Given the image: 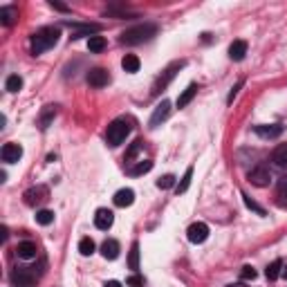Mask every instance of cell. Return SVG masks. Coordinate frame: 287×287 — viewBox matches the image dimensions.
Returning a JSON list of instances; mask_svg holds the SVG:
<instances>
[{
  "mask_svg": "<svg viewBox=\"0 0 287 287\" xmlns=\"http://www.w3.org/2000/svg\"><path fill=\"white\" fill-rule=\"evenodd\" d=\"M88 50L95 52V54L103 52V50H106V38H103V36H99V34L90 36V38H88Z\"/></svg>",
  "mask_w": 287,
  "mask_h": 287,
  "instance_id": "cell-25",
  "label": "cell"
},
{
  "mask_svg": "<svg viewBox=\"0 0 287 287\" xmlns=\"http://www.w3.org/2000/svg\"><path fill=\"white\" fill-rule=\"evenodd\" d=\"M265 274H267L269 280H276L280 274H283V260H274L271 265H267V271H265Z\"/></svg>",
  "mask_w": 287,
  "mask_h": 287,
  "instance_id": "cell-28",
  "label": "cell"
},
{
  "mask_svg": "<svg viewBox=\"0 0 287 287\" xmlns=\"http://www.w3.org/2000/svg\"><path fill=\"white\" fill-rule=\"evenodd\" d=\"M254 133L258 135V137L274 139V137H278V135L283 133V126H278V124H263V126H256Z\"/></svg>",
  "mask_w": 287,
  "mask_h": 287,
  "instance_id": "cell-13",
  "label": "cell"
},
{
  "mask_svg": "<svg viewBox=\"0 0 287 287\" xmlns=\"http://www.w3.org/2000/svg\"><path fill=\"white\" fill-rule=\"evenodd\" d=\"M175 184V175H164L161 180H157V186L159 189H171Z\"/></svg>",
  "mask_w": 287,
  "mask_h": 287,
  "instance_id": "cell-36",
  "label": "cell"
},
{
  "mask_svg": "<svg viewBox=\"0 0 287 287\" xmlns=\"http://www.w3.org/2000/svg\"><path fill=\"white\" fill-rule=\"evenodd\" d=\"M155 34H157V25L144 23V25H137V27L126 29V32L121 34V38H119V43H124V45H139V43H144V40H150Z\"/></svg>",
  "mask_w": 287,
  "mask_h": 287,
  "instance_id": "cell-2",
  "label": "cell"
},
{
  "mask_svg": "<svg viewBox=\"0 0 287 287\" xmlns=\"http://www.w3.org/2000/svg\"><path fill=\"white\" fill-rule=\"evenodd\" d=\"M23 197H25V204H27V207H38V204H43V202H48L50 189H48V186H43V184L32 186V189L25 191Z\"/></svg>",
  "mask_w": 287,
  "mask_h": 287,
  "instance_id": "cell-5",
  "label": "cell"
},
{
  "mask_svg": "<svg viewBox=\"0 0 287 287\" xmlns=\"http://www.w3.org/2000/svg\"><path fill=\"white\" fill-rule=\"evenodd\" d=\"M36 222L43 224V227H48V224L54 222V211H48V209H40V211H36Z\"/></svg>",
  "mask_w": 287,
  "mask_h": 287,
  "instance_id": "cell-30",
  "label": "cell"
},
{
  "mask_svg": "<svg viewBox=\"0 0 287 287\" xmlns=\"http://www.w3.org/2000/svg\"><path fill=\"white\" fill-rule=\"evenodd\" d=\"M142 139H135L133 144H130V148L126 150V157H124V161H126V164H135V157H137L139 155V150H142Z\"/></svg>",
  "mask_w": 287,
  "mask_h": 287,
  "instance_id": "cell-26",
  "label": "cell"
},
{
  "mask_svg": "<svg viewBox=\"0 0 287 287\" xmlns=\"http://www.w3.org/2000/svg\"><path fill=\"white\" fill-rule=\"evenodd\" d=\"M191 180H193V166H189V169H186V173L182 175V180L177 182V186H175V193H177V195H182V193L189 191Z\"/></svg>",
  "mask_w": 287,
  "mask_h": 287,
  "instance_id": "cell-24",
  "label": "cell"
},
{
  "mask_svg": "<svg viewBox=\"0 0 287 287\" xmlns=\"http://www.w3.org/2000/svg\"><path fill=\"white\" fill-rule=\"evenodd\" d=\"M79 252H81V256H92L95 254V240L92 238H81L79 240Z\"/></svg>",
  "mask_w": 287,
  "mask_h": 287,
  "instance_id": "cell-31",
  "label": "cell"
},
{
  "mask_svg": "<svg viewBox=\"0 0 287 287\" xmlns=\"http://www.w3.org/2000/svg\"><path fill=\"white\" fill-rule=\"evenodd\" d=\"M50 7L59 9V12H67V5H61V3H54V0H50Z\"/></svg>",
  "mask_w": 287,
  "mask_h": 287,
  "instance_id": "cell-39",
  "label": "cell"
},
{
  "mask_svg": "<svg viewBox=\"0 0 287 287\" xmlns=\"http://www.w3.org/2000/svg\"><path fill=\"white\" fill-rule=\"evenodd\" d=\"M128 133H130V124L126 121V119H114V121L108 126V133H106V142L108 146H119L124 142V139L128 137Z\"/></svg>",
  "mask_w": 287,
  "mask_h": 287,
  "instance_id": "cell-3",
  "label": "cell"
},
{
  "mask_svg": "<svg viewBox=\"0 0 287 287\" xmlns=\"http://www.w3.org/2000/svg\"><path fill=\"white\" fill-rule=\"evenodd\" d=\"M195 92H197V86H195V83H191V86L186 88L180 97H177V108H186V106H189V103L193 101V97H195Z\"/></svg>",
  "mask_w": 287,
  "mask_h": 287,
  "instance_id": "cell-22",
  "label": "cell"
},
{
  "mask_svg": "<svg viewBox=\"0 0 287 287\" xmlns=\"http://www.w3.org/2000/svg\"><path fill=\"white\" fill-rule=\"evenodd\" d=\"M186 236H189L193 244H202L209 238V227L204 222H193L189 227V231H186Z\"/></svg>",
  "mask_w": 287,
  "mask_h": 287,
  "instance_id": "cell-8",
  "label": "cell"
},
{
  "mask_svg": "<svg viewBox=\"0 0 287 287\" xmlns=\"http://www.w3.org/2000/svg\"><path fill=\"white\" fill-rule=\"evenodd\" d=\"M242 83H244V81H238V83H236V86H233V88H231V92H229V97H227V103H233V99H236V95H238V90H240V88H242Z\"/></svg>",
  "mask_w": 287,
  "mask_h": 287,
  "instance_id": "cell-38",
  "label": "cell"
},
{
  "mask_svg": "<svg viewBox=\"0 0 287 287\" xmlns=\"http://www.w3.org/2000/svg\"><path fill=\"white\" fill-rule=\"evenodd\" d=\"M0 157H3V161H7V164H16V161L23 157V146L20 144H5L3 150H0Z\"/></svg>",
  "mask_w": 287,
  "mask_h": 287,
  "instance_id": "cell-7",
  "label": "cell"
},
{
  "mask_svg": "<svg viewBox=\"0 0 287 287\" xmlns=\"http://www.w3.org/2000/svg\"><path fill=\"white\" fill-rule=\"evenodd\" d=\"M12 283L16 287H34L36 285V276H34V271H29V269H14Z\"/></svg>",
  "mask_w": 287,
  "mask_h": 287,
  "instance_id": "cell-9",
  "label": "cell"
},
{
  "mask_svg": "<svg viewBox=\"0 0 287 287\" xmlns=\"http://www.w3.org/2000/svg\"><path fill=\"white\" fill-rule=\"evenodd\" d=\"M18 18V9L16 7H0V23L3 25H14Z\"/></svg>",
  "mask_w": 287,
  "mask_h": 287,
  "instance_id": "cell-20",
  "label": "cell"
},
{
  "mask_svg": "<svg viewBox=\"0 0 287 287\" xmlns=\"http://www.w3.org/2000/svg\"><path fill=\"white\" fill-rule=\"evenodd\" d=\"M36 242H32V240H23V242H18V247H16V254H18V258H25V260H29V258H36Z\"/></svg>",
  "mask_w": 287,
  "mask_h": 287,
  "instance_id": "cell-16",
  "label": "cell"
},
{
  "mask_svg": "<svg viewBox=\"0 0 287 287\" xmlns=\"http://www.w3.org/2000/svg\"><path fill=\"white\" fill-rule=\"evenodd\" d=\"M108 81H110V74H108L103 67H92V70L88 72V83H90L92 88H103V86H108Z\"/></svg>",
  "mask_w": 287,
  "mask_h": 287,
  "instance_id": "cell-12",
  "label": "cell"
},
{
  "mask_svg": "<svg viewBox=\"0 0 287 287\" xmlns=\"http://www.w3.org/2000/svg\"><path fill=\"white\" fill-rule=\"evenodd\" d=\"M276 197H278L280 202H287V175L285 177H280L278 180V184H276Z\"/></svg>",
  "mask_w": 287,
  "mask_h": 287,
  "instance_id": "cell-33",
  "label": "cell"
},
{
  "mask_svg": "<svg viewBox=\"0 0 287 287\" xmlns=\"http://www.w3.org/2000/svg\"><path fill=\"white\" fill-rule=\"evenodd\" d=\"M112 222H114V213L110 209H97V213H95V227L97 229L108 231V229L112 227Z\"/></svg>",
  "mask_w": 287,
  "mask_h": 287,
  "instance_id": "cell-11",
  "label": "cell"
},
{
  "mask_svg": "<svg viewBox=\"0 0 287 287\" xmlns=\"http://www.w3.org/2000/svg\"><path fill=\"white\" fill-rule=\"evenodd\" d=\"M249 182H252L254 186H269V182H271V173H269V169L267 166H256V169L249 171Z\"/></svg>",
  "mask_w": 287,
  "mask_h": 287,
  "instance_id": "cell-6",
  "label": "cell"
},
{
  "mask_svg": "<svg viewBox=\"0 0 287 287\" xmlns=\"http://www.w3.org/2000/svg\"><path fill=\"white\" fill-rule=\"evenodd\" d=\"M54 117H56V106H45L43 112H40V119H38V128L40 130H48Z\"/></svg>",
  "mask_w": 287,
  "mask_h": 287,
  "instance_id": "cell-19",
  "label": "cell"
},
{
  "mask_svg": "<svg viewBox=\"0 0 287 287\" xmlns=\"http://www.w3.org/2000/svg\"><path fill=\"white\" fill-rule=\"evenodd\" d=\"M70 27L74 29L72 32V38H81V36H95L99 32V25H79V23H70Z\"/></svg>",
  "mask_w": 287,
  "mask_h": 287,
  "instance_id": "cell-15",
  "label": "cell"
},
{
  "mask_svg": "<svg viewBox=\"0 0 287 287\" xmlns=\"http://www.w3.org/2000/svg\"><path fill=\"white\" fill-rule=\"evenodd\" d=\"M242 200H244V207H247V209H252V211H256V213H258V216H267V211H265V209L260 207L258 202H254L252 197L247 195V193H242Z\"/></svg>",
  "mask_w": 287,
  "mask_h": 287,
  "instance_id": "cell-34",
  "label": "cell"
},
{
  "mask_svg": "<svg viewBox=\"0 0 287 287\" xmlns=\"http://www.w3.org/2000/svg\"><path fill=\"white\" fill-rule=\"evenodd\" d=\"M180 67H184V61H175V63H171L164 72H161V76L155 81V86H153V95H159L161 90H166V86H169V83L175 79V74H177V70H180Z\"/></svg>",
  "mask_w": 287,
  "mask_h": 287,
  "instance_id": "cell-4",
  "label": "cell"
},
{
  "mask_svg": "<svg viewBox=\"0 0 287 287\" xmlns=\"http://www.w3.org/2000/svg\"><path fill=\"white\" fill-rule=\"evenodd\" d=\"M103 287H121V283H119V280H108Z\"/></svg>",
  "mask_w": 287,
  "mask_h": 287,
  "instance_id": "cell-40",
  "label": "cell"
},
{
  "mask_svg": "<svg viewBox=\"0 0 287 287\" xmlns=\"http://www.w3.org/2000/svg\"><path fill=\"white\" fill-rule=\"evenodd\" d=\"M126 285H128V287H144V278H142L139 274H133V276H128Z\"/></svg>",
  "mask_w": 287,
  "mask_h": 287,
  "instance_id": "cell-37",
  "label": "cell"
},
{
  "mask_svg": "<svg viewBox=\"0 0 287 287\" xmlns=\"http://www.w3.org/2000/svg\"><path fill=\"white\" fill-rule=\"evenodd\" d=\"M283 276H285V278H287V267H283Z\"/></svg>",
  "mask_w": 287,
  "mask_h": 287,
  "instance_id": "cell-42",
  "label": "cell"
},
{
  "mask_svg": "<svg viewBox=\"0 0 287 287\" xmlns=\"http://www.w3.org/2000/svg\"><path fill=\"white\" fill-rule=\"evenodd\" d=\"M169 114H171V101H161V103H157V108L153 110V117H150V121H148V126L150 128H157L161 121H166L169 119Z\"/></svg>",
  "mask_w": 287,
  "mask_h": 287,
  "instance_id": "cell-10",
  "label": "cell"
},
{
  "mask_svg": "<svg viewBox=\"0 0 287 287\" xmlns=\"http://www.w3.org/2000/svg\"><path fill=\"white\" fill-rule=\"evenodd\" d=\"M112 202L117 207H121V209H126L130 207L135 202V191L133 189H121V191H117L114 193V197H112Z\"/></svg>",
  "mask_w": 287,
  "mask_h": 287,
  "instance_id": "cell-14",
  "label": "cell"
},
{
  "mask_svg": "<svg viewBox=\"0 0 287 287\" xmlns=\"http://www.w3.org/2000/svg\"><path fill=\"white\" fill-rule=\"evenodd\" d=\"M150 169H153V161H150V159H144V161H137V164L130 166V169H128V175H130V177H139V175L148 173Z\"/></svg>",
  "mask_w": 287,
  "mask_h": 287,
  "instance_id": "cell-21",
  "label": "cell"
},
{
  "mask_svg": "<svg viewBox=\"0 0 287 287\" xmlns=\"http://www.w3.org/2000/svg\"><path fill=\"white\" fill-rule=\"evenodd\" d=\"M139 65H142V63H139V59H137L135 54H126V56L121 59V67L128 72V74H135V72H139Z\"/></svg>",
  "mask_w": 287,
  "mask_h": 287,
  "instance_id": "cell-23",
  "label": "cell"
},
{
  "mask_svg": "<svg viewBox=\"0 0 287 287\" xmlns=\"http://www.w3.org/2000/svg\"><path fill=\"white\" fill-rule=\"evenodd\" d=\"M59 27H43L38 32L32 34V40H29V50H32L34 56H40L43 52L52 50L56 43H59Z\"/></svg>",
  "mask_w": 287,
  "mask_h": 287,
  "instance_id": "cell-1",
  "label": "cell"
},
{
  "mask_svg": "<svg viewBox=\"0 0 287 287\" xmlns=\"http://www.w3.org/2000/svg\"><path fill=\"white\" fill-rule=\"evenodd\" d=\"M5 88H7V92H18L20 88H23V79H20L18 74L7 76V81H5Z\"/></svg>",
  "mask_w": 287,
  "mask_h": 287,
  "instance_id": "cell-32",
  "label": "cell"
},
{
  "mask_svg": "<svg viewBox=\"0 0 287 287\" xmlns=\"http://www.w3.org/2000/svg\"><path fill=\"white\" fill-rule=\"evenodd\" d=\"M256 269L252 267V265H244L242 269H240V278H242V283H247V280H254L256 278Z\"/></svg>",
  "mask_w": 287,
  "mask_h": 287,
  "instance_id": "cell-35",
  "label": "cell"
},
{
  "mask_svg": "<svg viewBox=\"0 0 287 287\" xmlns=\"http://www.w3.org/2000/svg\"><path fill=\"white\" fill-rule=\"evenodd\" d=\"M227 287H247V283H231V285H227Z\"/></svg>",
  "mask_w": 287,
  "mask_h": 287,
  "instance_id": "cell-41",
  "label": "cell"
},
{
  "mask_svg": "<svg viewBox=\"0 0 287 287\" xmlns=\"http://www.w3.org/2000/svg\"><path fill=\"white\" fill-rule=\"evenodd\" d=\"M247 54V43L244 40H233L231 48H229V59L231 61H242Z\"/></svg>",
  "mask_w": 287,
  "mask_h": 287,
  "instance_id": "cell-18",
  "label": "cell"
},
{
  "mask_svg": "<svg viewBox=\"0 0 287 287\" xmlns=\"http://www.w3.org/2000/svg\"><path fill=\"white\" fill-rule=\"evenodd\" d=\"M128 267L133 271L139 269V244L133 242V247H130V256H128Z\"/></svg>",
  "mask_w": 287,
  "mask_h": 287,
  "instance_id": "cell-29",
  "label": "cell"
},
{
  "mask_svg": "<svg viewBox=\"0 0 287 287\" xmlns=\"http://www.w3.org/2000/svg\"><path fill=\"white\" fill-rule=\"evenodd\" d=\"M119 252H121V249H119V242H117V240H106V242L101 244V256H103L106 260L119 258Z\"/></svg>",
  "mask_w": 287,
  "mask_h": 287,
  "instance_id": "cell-17",
  "label": "cell"
},
{
  "mask_svg": "<svg viewBox=\"0 0 287 287\" xmlns=\"http://www.w3.org/2000/svg\"><path fill=\"white\" fill-rule=\"evenodd\" d=\"M271 159H274L278 166H287V144H280L278 148L271 153Z\"/></svg>",
  "mask_w": 287,
  "mask_h": 287,
  "instance_id": "cell-27",
  "label": "cell"
}]
</instances>
